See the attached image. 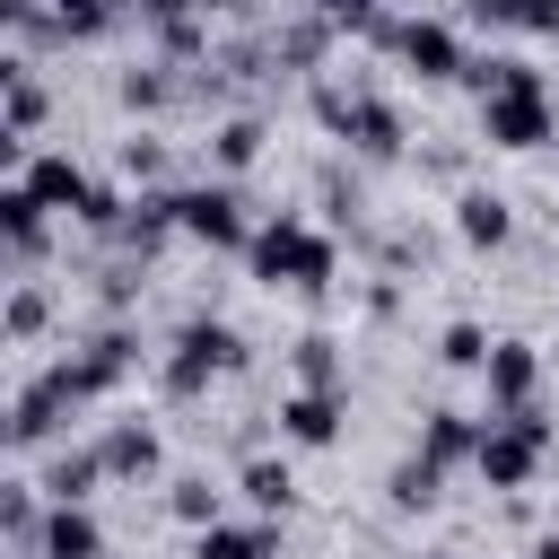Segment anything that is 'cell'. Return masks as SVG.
Instances as JSON below:
<instances>
[{
	"instance_id": "cell-13",
	"label": "cell",
	"mask_w": 559,
	"mask_h": 559,
	"mask_svg": "<svg viewBox=\"0 0 559 559\" xmlns=\"http://www.w3.org/2000/svg\"><path fill=\"white\" fill-rule=\"evenodd\" d=\"M35 559H105V524L87 507H52L35 533Z\"/></svg>"
},
{
	"instance_id": "cell-22",
	"label": "cell",
	"mask_w": 559,
	"mask_h": 559,
	"mask_svg": "<svg viewBox=\"0 0 559 559\" xmlns=\"http://www.w3.org/2000/svg\"><path fill=\"white\" fill-rule=\"evenodd\" d=\"M96 480H105V454H96V445H79V454H61V463L44 472V498H52V507H87V489H96Z\"/></svg>"
},
{
	"instance_id": "cell-20",
	"label": "cell",
	"mask_w": 559,
	"mask_h": 559,
	"mask_svg": "<svg viewBox=\"0 0 559 559\" xmlns=\"http://www.w3.org/2000/svg\"><path fill=\"white\" fill-rule=\"evenodd\" d=\"M131 358H140V341H131V332H96V341L79 349V384H87V393H105V384H122V376H131Z\"/></svg>"
},
{
	"instance_id": "cell-15",
	"label": "cell",
	"mask_w": 559,
	"mask_h": 559,
	"mask_svg": "<svg viewBox=\"0 0 559 559\" xmlns=\"http://www.w3.org/2000/svg\"><path fill=\"white\" fill-rule=\"evenodd\" d=\"M96 454H105V472H114V480H148V472L166 463V445H157V428H140V419H122V428H105V437H96Z\"/></svg>"
},
{
	"instance_id": "cell-32",
	"label": "cell",
	"mask_w": 559,
	"mask_h": 559,
	"mask_svg": "<svg viewBox=\"0 0 559 559\" xmlns=\"http://www.w3.org/2000/svg\"><path fill=\"white\" fill-rule=\"evenodd\" d=\"M122 166H131V175H157L166 157H157V140H131V148H122Z\"/></svg>"
},
{
	"instance_id": "cell-14",
	"label": "cell",
	"mask_w": 559,
	"mask_h": 559,
	"mask_svg": "<svg viewBox=\"0 0 559 559\" xmlns=\"http://www.w3.org/2000/svg\"><path fill=\"white\" fill-rule=\"evenodd\" d=\"M192 559H280V533H271V515H253V524H201L192 533Z\"/></svg>"
},
{
	"instance_id": "cell-24",
	"label": "cell",
	"mask_w": 559,
	"mask_h": 559,
	"mask_svg": "<svg viewBox=\"0 0 559 559\" xmlns=\"http://www.w3.org/2000/svg\"><path fill=\"white\" fill-rule=\"evenodd\" d=\"M437 480H445V463H428V454H411V463H393V480H384V498H393V507L411 515V507H437V498H445Z\"/></svg>"
},
{
	"instance_id": "cell-19",
	"label": "cell",
	"mask_w": 559,
	"mask_h": 559,
	"mask_svg": "<svg viewBox=\"0 0 559 559\" xmlns=\"http://www.w3.org/2000/svg\"><path fill=\"white\" fill-rule=\"evenodd\" d=\"M262 140H271L262 114H227V122L210 131V166H218V175H245V166L262 157Z\"/></svg>"
},
{
	"instance_id": "cell-17",
	"label": "cell",
	"mask_w": 559,
	"mask_h": 559,
	"mask_svg": "<svg viewBox=\"0 0 559 559\" xmlns=\"http://www.w3.org/2000/svg\"><path fill=\"white\" fill-rule=\"evenodd\" d=\"M419 454L445 463V472L472 463V454H480V419H463V411H428V419H419Z\"/></svg>"
},
{
	"instance_id": "cell-5",
	"label": "cell",
	"mask_w": 559,
	"mask_h": 559,
	"mask_svg": "<svg viewBox=\"0 0 559 559\" xmlns=\"http://www.w3.org/2000/svg\"><path fill=\"white\" fill-rule=\"evenodd\" d=\"M314 114L358 148V157H402V105L384 96H341V87H314Z\"/></svg>"
},
{
	"instance_id": "cell-9",
	"label": "cell",
	"mask_w": 559,
	"mask_h": 559,
	"mask_svg": "<svg viewBox=\"0 0 559 559\" xmlns=\"http://www.w3.org/2000/svg\"><path fill=\"white\" fill-rule=\"evenodd\" d=\"M489 411H524L542 393V349L533 341H489Z\"/></svg>"
},
{
	"instance_id": "cell-4",
	"label": "cell",
	"mask_w": 559,
	"mask_h": 559,
	"mask_svg": "<svg viewBox=\"0 0 559 559\" xmlns=\"http://www.w3.org/2000/svg\"><path fill=\"white\" fill-rule=\"evenodd\" d=\"M480 140L489 148H542V140H559V105H550L542 70L515 79V87H498V96H480Z\"/></svg>"
},
{
	"instance_id": "cell-12",
	"label": "cell",
	"mask_w": 559,
	"mask_h": 559,
	"mask_svg": "<svg viewBox=\"0 0 559 559\" xmlns=\"http://www.w3.org/2000/svg\"><path fill=\"white\" fill-rule=\"evenodd\" d=\"M280 437H288V445H306V454H314V445H332V437H341V393L297 384V393L280 402Z\"/></svg>"
},
{
	"instance_id": "cell-27",
	"label": "cell",
	"mask_w": 559,
	"mask_h": 559,
	"mask_svg": "<svg viewBox=\"0 0 559 559\" xmlns=\"http://www.w3.org/2000/svg\"><path fill=\"white\" fill-rule=\"evenodd\" d=\"M122 17V0H52V26L61 35H105Z\"/></svg>"
},
{
	"instance_id": "cell-2",
	"label": "cell",
	"mask_w": 559,
	"mask_h": 559,
	"mask_svg": "<svg viewBox=\"0 0 559 559\" xmlns=\"http://www.w3.org/2000/svg\"><path fill=\"white\" fill-rule=\"evenodd\" d=\"M542 454H550V419L524 402V411H489V419H480V454H472V472H480L489 489L515 498V489L542 472Z\"/></svg>"
},
{
	"instance_id": "cell-6",
	"label": "cell",
	"mask_w": 559,
	"mask_h": 559,
	"mask_svg": "<svg viewBox=\"0 0 559 559\" xmlns=\"http://www.w3.org/2000/svg\"><path fill=\"white\" fill-rule=\"evenodd\" d=\"M175 210H183V236L210 245V253H245L253 245V218H245L236 183H192V192H175Z\"/></svg>"
},
{
	"instance_id": "cell-7",
	"label": "cell",
	"mask_w": 559,
	"mask_h": 559,
	"mask_svg": "<svg viewBox=\"0 0 559 559\" xmlns=\"http://www.w3.org/2000/svg\"><path fill=\"white\" fill-rule=\"evenodd\" d=\"M87 402V384H79V358H61V367H44L26 393H17V411H9V437L17 445H44L52 428H61V411H79Z\"/></svg>"
},
{
	"instance_id": "cell-28",
	"label": "cell",
	"mask_w": 559,
	"mask_h": 559,
	"mask_svg": "<svg viewBox=\"0 0 559 559\" xmlns=\"http://www.w3.org/2000/svg\"><path fill=\"white\" fill-rule=\"evenodd\" d=\"M437 358L445 367H489V332L463 314V323H445V341H437Z\"/></svg>"
},
{
	"instance_id": "cell-23",
	"label": "cell",
	"mask_w": 559,
	"mask_h": 559,
	"mask_svg": "<svg viewBox=\"0 0 559 559\" xmlns=\"http://www.w3.org/2000/svg\"><path fill=\"white\" fill-rule=\"evenodd\" d=\"M0 79H9V148H26V140H35V122H44V79H35L26 61H9Z\"/></svg>"
},
{
	"instance_id": "cell-18",
	"label": "cell",
	"mask_w": 559,
	"mask_h": 559,
	"mask_svg": "<svg viewBox=\"0 0 559 559\" xmlns=\"http://www.w3.org/2000/svg\"><path fill=\"white\" fill-rule=\"evenodd\" d=\"M236 489H245L253 515H288V507H297V472H288L280 454H253V463L236 472Z\"/></svg>"
},
{
	"instance_id": "cell-26",
	"label": "cell",
	"mask_w": 559,
	"mask_h": 559,
	"mask_svg": "<svg viewBox=\"0 0 559 559\" xmlns=\"http://www.w3.org/2000/svg\"><path fill=\"white\" fill-rule=\"evenodd\" d=\"M314 17H323V26H332V35H341V26H349V35H376V44H384V26H393V17H384V9H376V0H314Z\"/></svg>"
},
{
	"instance_id": "cell-25",
	"label": "cell",
	"mask_w": 559,
	"mask_h": 559,
	"mask_svg": "<svg viewBox=\"0 0 559 559\" xmlns=\"http://www.w3.org/2000/svg\"><path fill=\"white\" fill-rule=\"evenodd\" d=\"M297 384H314V393H341V341L306 332V341H297Z\"/></svg>"
},
{
	"instance_id": "cell-36",
	"label": "cell",
	"mask_w": 559,
	"mask_h": 559,
	"mask_svg": "<svg viewBox=\"0 0 559 559\" xmlns=\"http://www.w3.org/2000/svg\"><path fill=\"white\" fill-rule=\"evenodd\" d=\"M411 559H454V550H411Z\"/></svg>"
},
{
	"instance_id": "cell-33",
	"label": "cell",
	"mask_w": 559,
	"mask_h": 559,
	"mask_svg": "<svg viewBox=\"0 0 559 559\" xmlns=\"http://www.w3.org/2000/svg\"><path fill=\"white\" fill-rule=\"evenodd\" d=\"M122 9H140V17H157V26H166V17H183L192 0H122Z\"/></svg>"
},
{
	"instance_id": "cell-21",
	"label": "cell",
	"mask_w": 559,
	"mask_h": 559,
	"mask_svg": "<svg viewBox=\"0 0 559 559\" xmlns=\"http://www.w3.org/2000/svg\"><path fill=\"white\" fill-rule=\"evenodd\" d=\"M472 26H507V35H559V0H472Z\"/></svg>"
},
{
	"instance_id": "cell-3",
	"label": "cell",
	"mask_w": 559,
	"mask_h": 559,
	"mask_svg": "<svg viewBox=\"0 0 559 559\" xmlns=\"http://www.w3.org/2000/svg\"><path fill=\"white\" fill-rule=\"evenodd\" d=\"M236 367H245V332L218 323V314H192V323L175 332V349H166V393L192 402V393H210V384L236 376Z\"/></svg>"
},
{
	"instance_id": "cell-8",
	"label": "cell",
	"mask_w": 559,
	"mask_h": 559,
	"mask_svg": "<svg viewBox=\"0 0 559 559\" xmlns=\"http://www.w3.org/2000/svg\"><path fill=\"white\" fill-rule=\"evenodd\" d=\"M384 44H393L419 79H463V61H472V52H463V35H454L445 17H393V26H384Z\"/></svg>"
},
{
	"instance_id": "cell-16",
	"label": "cell",
	"mask_w": 559,
	"mask_h": 559,
	"mask_svg": "<svg viewBox=\"0 0 559 559\" xmlns=\"http://www.w3.org/2000/svg\"><path fill=\"white\" fill-rule=\"evenodd\" d=\"M0 227H9L17 262H35V253H44V236H52V210L35 201V183H26V175H17L9 192H0Z\"/></svg>"
},
{
	"instance_id": "cell-31",
	"label": "cell",
	"mask_w": 559,
	"mask_h": 559,
	"mask_svg": "<svg viewBox=\"0 0 559 559\" xmlns=\"http://www.w3.org/2000/svg\"><path fill=\"white\" fill-rule=\"evenodd\" d=\"M122 105H166V79H157V70H131V79H122Z\"/></svg>"
},
{
	"instance_id": "cell-1",
	"label": "cell",
	"mask_w": 559,
	"mask_h": 559,
	"mask_svg": "<svg viewBox=\"0 0 559 559\" xmlns=\"http://www.w3.org/2000/svg\"><path fill=\"white\" fill-rule=\"evenodd\" d=\"M245 262H253V280L262 288H332V236L323 227H306V218H262L253 227V245H245Z\"/></svg>"
},
{
	"instance_id": "cell-34",
	"label": "cell",
	"mask_w": 559,
	"mask_h": 559,
	"mask_svg": "<svg viewBox=\"0 0 559 559\" xmlns=\"http://www.w3.org/2000/svg\"><path fill=\"white\" fill-rule=\"evenodd\" d=\"M533 559H559V524H550V533H533Z\"/></svg>"
},
{
	"instance_id": "cell-11",
	"label": "cell",
	"mask_w": 559,
	"mask_h": 559,
	"mask_svg": "<svg viewBox=\"0 0 559 559\" xmlns=\"http://www.w3.org/2000/svg\"><path fill=\"white\" fill-rule=\"evenodd\" d=\"M17 175H26V183H35V201H44V210H61V218H79V210L96 201V175H87L79 157H26Z\"/></svg>"
},
{
	"instance_id": "cell-30",
	"label": "cell",
	"mask_w": 559,
	"mask_h": 559,
	"mask_svg": "<svg viewBox=\"0 0 559 559\" xmlns=\"http://www.w3.org/2000/svg\"><path fill=\"white\" fill-rule=\"evenodd\" d=\"M35 332H44V288L26 280V288L9 297V341H35Z\"/></svg>"
},
{
	"instance_id": "cell-35",
	"label": "cell",
	"mask_w": 559,
	"mask_h": 559,
	"mask_svg": "<svg viewBox=\"0 0 559 559\" xmlns=\"http://www.w3.org/2000/svg\"><path fill=\"white\" fill-rule=\"evenodd\" d=\"M192 9H201V17H210V9H245V0H192Z\"/></svg>"
},
{
	"instance_id": "cell-29",
	"label": "cell",
	"mask_w": 559,
	"mask_h": 559,
	"mask_svg": "<svg viewBox=\"0 0 559 559\" xmlns=\"http://www.w3.org/2000/svg\"><path fill=\"white\" fill-rule=\"evenodd\" d=\"M166 507H175V515H183V524H192V533H201V524H218V489H210V480H201V472H183V480H175V498H166Z\"/></svg>"
},
{
	"instance_id": "cell-10",
	"label": "cell",
	"mask_w": 559,
	"mask_h": 559,
	"mask_svg": "<svg viewBox=\"0 0 559 559\" xmlns=\"http://www.w3.org/2000/svg\"><path fill=\"white\" fill-rule=\"evenodd\" d=\"M454 236H463L472 253H498V245L515 236V201H507V192H489V183L454 192Z\"/></svg>"
}]
</instances>
